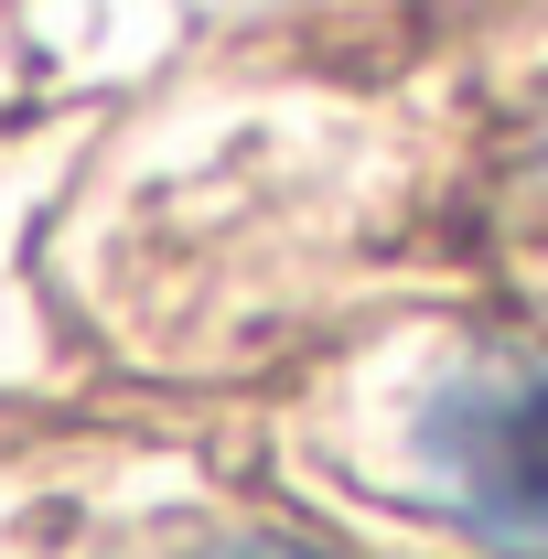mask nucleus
<instances>
[{
	"mask_svg": "<svg viewBox=\"0 0 548 559\" xmlns=\"http://www.w3.org/2000/svg\"><path fill=\"white\" fill-rule=\"evenodd\" d=\"M409 495L463 538L548 559V334L463 345L409 399Z\"/></svg>",
	"mask_w": 548,
	"mask_h": 559,
	"instance_id": "nucleus-1",
	"label": "nucleus"
},
{
	"mask_svg": "<svg viewBox=\"0 0 548 559\" xmlns=\"http://www.w3.org/2000/svg\"><path fill=\"white\" fill-rule=\"evenodd\" d=\"M237 559H301V549H237Z\"/></svg>",
	"mask_w": 548,
	"mask_h": 559,
	"instance_id": "nucleus-2",
	"label": "nucleus"
}]
</instances>
